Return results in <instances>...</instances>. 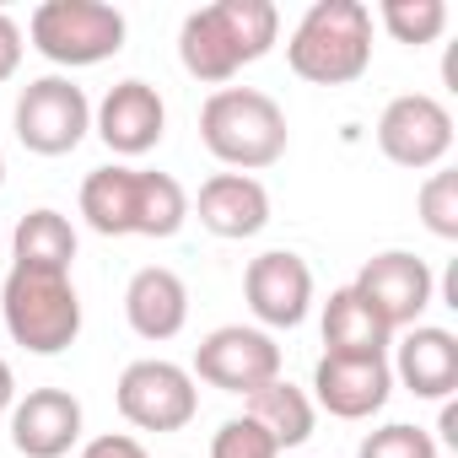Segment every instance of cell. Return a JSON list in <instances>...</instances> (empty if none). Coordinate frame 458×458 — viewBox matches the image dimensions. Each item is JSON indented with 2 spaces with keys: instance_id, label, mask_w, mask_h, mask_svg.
<instances>
[{
  "instance_id": "obj_14",
  "label": "cell",
  "mask_w": 458,
  "mask_h": 458,
  "mask_svg": "<svg viewBox=\"0 0 458 458\" xmlns=\"http://www.w3.org/2000/svg\"><path fill=\"white\" fill-rule=\"evenodd\" d=\"M81 442V399L65 388H33L12 404V447L22 458H65Z\"/></svg>"
},
{
  "instance_id": "obj_13",
  "label": "cell",
  "mask_w": 458,
  "mask_h": 458,
  "mask_svg": "<svg viewBox=\"0 0 458 458\" xmlns=\"http://www.w3.org/2000/svg\"><path fill=\"white\" fill-rule=\"evenodd\" d=\"M313 394L335 420H367L388 404L394 372L388 356H318L313 367Z\"/></svg>"
},
{
  "instance_id": "obj_8",
  "label": "cell",
  "mask_w": 458,
  "mask_h": 458,
  "mask_svg": "<svg viewBox=\"0 0 458 458\" xmlns=\"http://www.w3.org/2000/svg\"><path fill=\"white\" fill-rule=\"evenodd\" d=\"M189 377L221 388V394H254L265 383L281 377V345L265 335V329H249V324H221L210 329L199 345H194V367Z\"/></svg>"
},
{
  "instance_id": "obj_29",
  "label": "cell",
  "mask_w": 458,
  "mask_h": 458,
  "mask_svg": "<svg viewBox=\"0 0 458 458\" xmlns=\"http://www.w3.org/2000/svg\"><path fill=\"white\" fill-rule=\"evenodd\" d=\"M12 404H17V377H12V361L0 356V415H12Z\"/></svg>"
},
{
  "instance_id": "obj_24",
  "label": "cell",
  "mask_w": 458,
  "mask_h": 458,
  "mask_svg": "<svg viewBox=\"0 0 458 458\" xmlns=\"http://www.w3.org/2000/svg\"><path fill=\"white\" fill-rule=\"evenodd\" d=\"M415 205H420V221H426L431 238H442V243L458 238V173L453 167H431V178L420 183Z\"/></svg>"
},
{
  "instance_id": "obj_26",
  "label": "cell",
  "mask_w": 458,
  "mask_h": 458,
  "mask_svg": "<svg viewBox=\"0 0 458 458\" xmlns=\"http://www.w3.org/2000/svg\"><path fill=\"white\" fill-rule=\"evenodd\" d=\"M210 458H281L276 437L249 420V415H233V420H221V431L210 437Z\"/></svg>"
},
{
  "instance_id": "obj_27",
  "label": "cell",
  "mask_w": 458,
  "mask_h": 458,
  "mask_svg": "<svg viewBox=\"0 0 458 458\" xmlns=\"http://www.w3.org/2000/svg\"><path fill=\"white\" fill-rule=\"evenodd\" d=\"M81 458H151L135 437H124V431H108V437H92L87 447H81Z\"/></svg>"
},
{
  "instance_id": "obj_5",
  "label": "cell",
  "mask_w": 458,
  "mask_h": 458,
  "mask_svg": "<svg viewBox=\"0 0 458 458\" xmlns=\"http://www.w3.org/2000/svg\"><path fill=\"white\" fill-rule=\"evenodd\" d=\"M28 38L49 65L87 71L124 49V12L108 0H44L28 22Z\"/></svg>"
},
{
  "instance_id": "obj_6",
  "label": "cell",
  "mask_w": 458,
  "mask_h": 458,
  "mask_svg": "<svg viewBox=\"0 0 458 458\" xmlns=\"http://www.w3.org/2000/svg\"><path fill=\"white\" fill-rule=\"evenodd\" d=\"M114 404L135 431H183L199 415V388H194L189 367L146 356V361H130L119 372Z\"/></svg>"
},
{
  "instance_id": "obj_23",
  "label": "cell",
  "mask_w": 458,
  "mask_h": 458,
  "mask_svg": "<svg viewBox=\"0 0 458 458\" xmlns=\"http://www.w3.org/2000/svg\"><path fill=\"white\" fill-rule=\"evenodd\" d=\"M377 22L388 28L394 44L420 49V44H437V38H442L447 6H442V0H383V6H377Z\"/></svg>"
},
{
  "instance_id": "obj_10",
  "label": "cell",
  "mask_w": 458,
  "mask_h": 458,
  "mask_svg": "<svg viewBox=\"0 0 458 458\" xmlns=\"http://www.w3.org/2000/svg\"><path fill=\"white\" fill-rule=\"evenodd\" d=\"M351 292L388 324V329H415L420 313L431 308L437 297V276L426 259L404 254V249H388V254H372L361 265V276L351 281Z\"/></svg>"
},
{
  "instance_id": "obj_28",
  "label": "cell",
  "mask_w": 458,
  "mask_h": 458,
  "mask_svg": "<svg viewBox=\"0 0 458 458\" xmlns=\"http://www.w3.org/2000/svg\"><path fill=\"white\" fill-rule=\"evenodd\" d=\"M22 71V28L0 12V81H12Z\"/></svg>"
},
{
  "instance_id": "obj_3",
  "label": "cell",
  "mask_w": 458,
  "mask_h": 458,
  "mask_svg": "<svg viewBox=\"0 0 458 458\" xmlns=\"http://www.w3.org/2000/svg\"><path fill=\"white\" fill-rule=\"evenodd\" d=\"M292 76L313 87H351L372 65V12L361 0H313L286 38Z\"/></svg>"
},
{
  "instance_id": "obj_18",
  "label": "cell",
  "mask_w": 458,
  "mask_h": 458,
  "mask_svg": "<svg viewBox=\"0 0 458 458\" xmlns=\"http://www.w3.org/2000/svg\"><path fill=\"white\" fill-rule=\"evenodd\" d=\"M81 216L103 238H140V167H92L81 178Z\"/></svg>"
},
{
  "instance_id": "obj_17",
  "label": "cell",
  "mask_w": 458,
  "mask_h": 458,
  "mask_svg": "<svg viewBox=\"0 0 458 458\" xmlns=\"http://www.w3.org/2000/svg\"><path fill=\"white\" fill-rule=\"evenodd\" d=\"M124 318H130V329H135L140 340H151V345L173 340V335L189 324V286L178 281V270H167V265L135 270L130 286H124Z\"/></svg>"
},
{
  "instance_id": "obj_7",
  "label": "cell",
  "mask_w": 458,
  "mask_h": 458,
  "mask_svg": "<svg viewBox=\"0 0 458 458\" xmlns=\"http://www.w3.org/2000/svg\"><path fill=\"white\" fill-rule=\"evenodd\" d=\"M12 124L33 157H71L92 130V103L71 76H38L22 87Z\"/></svg>"
},
{
  "instance_id": "obj_1",
  "label": "cell",
  "mask_w": 458,
  "mask_h": 458,
  "mask_svg": "<svg viewBox=\"0 0 458 458\" xmlns=\"http://www.w3.org/2000/svg\"><path fill=\"white\" fill-rule=\"evenodd\" d=\"M281 38V12L270 0H216L183 17L178 28V60L194 81L226 87L243 65L265 60Z\"/></svg>"
},
{
  "instance_id": "obj_11",
  "label": "cell",
  "mask_w": 458,
  "mask_h": 458,
  "mask_svg": "<svg viewBox=\"0 0 458 458\" xmlns=\"http://www.w3.org/2000/svg\"><path fill=\"white\" fill-rule=\"evenodd\" d=\"M243 297H249V313L265 324V335L270 329H297L313 308V270H308L302 254L270 249L243 270Z\"/></svg>"
},
{
  "instance_id": "obj_31",
  "label": "cell",
  "mask_w": 458,
  "mask_h": 458,
  "mask_svg": "<svg viewBox=\"0 0 458 458\" xmlns=\"http://www.w3.org/2000/svg\"><path fill=\"white\" fill-rule=\"evenodd\" d=\"M0 183H6V157H0Z\"/></svg>"
},
{
  "instance_id": "obj_2",
  "label": "cell",
  "mask_w": 458,
  "mask_h": 458,
  "mask_svg": "<svg viewBox=\"0 0 458 458\" xmlns=\"http://www.w3.org/2000/svg\"><path fill=\"white\" fill-rule=\"evenodd\" d=\"M199 140L205 151L233 167V173H259V167H276L286 157V114L270 92L259 87H216L199 108Z\"/></svg>"
},
{
  "instance_id": "obj_30",
  "label": "cell",
  "mask_w": 458,
  "mask_h": 458,
  "mask_svg": "<svg viewBox=\"0 0 458 458\" xmlns=\"http://www.w3.org/2000/svg\"><path fill=\"white\" fill-rule=\"evenodd\" d=\"M437 431H442L447 447H458V404H453V399H442V426H437Z\"/></svg>"
},
{
  "instance_id": "obj_21",
  "label": "cell",
  "mask_w": 458,
  "mask_h": 458,
  "mask_svg": "<svg viewBox=\"0 0 458 458\" xmlns=\"http://www.w3.org/2000/svg\"><path fill=\"white\" fill-rule=\"evenodd\" d=\"M243 415H249V420H259V426L276 437V447H281V453H286V447H302V442L313 437V399H308L297 383H286V377H276V383L254 388Z\"/></svg>"
},
{
  "instance_id": "obj_25",
  "label": "cell",
  "mask_w": 458,
  "mask_h": 458,
  "mask_svg": "<svg viewBox=\"0 0 458 458\" xmlns=\"http://www.w3.org/2000/svg\"><path fill=\"white\" fill-rule=\"evenodd\" d=\"M356 458H437V437L410 426V420H394V426H377L361 437Z\"/></svg>"
},
{
  "instance_id": "obj_9",
  "label": "cell",
  "mask_w": 458,
  "mask_h": 458,
  "mask_svg": "<svg viewBox=\"0 0 458 458\" xmlns=\"http://www.w3.org/2000/svg\"><path fill=\"white\" fill-rule=\"evenodd\" d=\"M377 151L394 167H410V173L442 167V157L453 151V114H447V103H437L431 92L394 98L383 108V119H377Z\"/></svg>"
},
{
  "instance_id": "obj_12",
  "label": "cell",
  "mask_w": 458,
  "mask_h": 458,
  "mask_svg": "<svg viewBox=\"0 0 458 458\" xmlns=\"http://www.w3.org/2000/svg\"><path fill=\"white\" fill-rule=\"evenodd\" d=\"M92 130L114 157H146L162 135H167V103L151 81H119L108 87V98L92 108Z\"/></svg>"
},
{
  "instance_id": "obj_4",
  "label": "cell",
  "mask_w": 458,
  "mask_h": 458,
  "mask_svg": "<svg viewBox=\"0 0 458 458\" xmlns=\"http://www.w3.org/2000/svg\"><path fill=\"white\" fill-rule=\"evenodd\" d=\"M0 318H6V335L22 351L60 356L81 335V297H76L71 276H60V270L12 265L6 286H0Z\"/></svg>"
},
{
  "instance_id": "obj_20",
  "label": "cell",
  "mask_w": 458,
  "mask_h": 458,
  "mask_svg": "<svg viewBox=\"0 0 458 458\" xmlns=\"http://www.w3.org/2000/svg\"><path fill=\"white\" fill-rule=\"evenodd\" d=\"M12 254L28 270H60V276H71V265H76V226L60 210H49V205L28 210L17 221V233H12Z\"/></svg>"
},
{
  "instance_id": "obj_15",
  "label": "cell",
  "mask_w": 458,
  "mask_h": 458,
  "mask_svg": "<svg viewBox=\"0 0 458 458\" xmlns=\"http://www.w3.org/2000/svg\"><path fill=\"white\" fill-rule=\"evenodd\" d=\"M194 216H199L205 233H216V238H254V233L270 226V194L249 173H210L199 183Z\"/></svg>"
},
{
  "instance_id": "obj_19",
  "label": "cell",
  "mask_w": 458,
  "mask_h": 458,
  "mask_svg": "<svg viewBox=\"0 0 458 458\" xmlns=\"http://www.w3.org/2000/svg\"><path fill=\"white\" fill-rule=\"evenodd\" d=\"M394 345V329L351 292H329L324 302V356H388Z\"/></svg>"
},
{
  "instance_id": "obj_16",
  "label": "cell",
  "mask_w": 458,
  "mask_h": 458,
  "mask_svg": "<svg viewBox=\"0 0 458 458\" xmlns=\"http://www.w3.org/2000/svg\"><path fill=\"white\" fill-rule=\"evenodd\" d=\"M394 383H404L415 399H447L458 388V335L437 329V324H415L404 329L394 361H388Z\"/></svg>"
},
{
  "instance_id": "obj_22",
  "label": "cell",
  "mask_w": 458,
  "mask_h": 458,
  "mask_svg": "<svg viewBox=\"0 0 458 458\" xmlns=\"http://www.w3.org/2000/svg\"><path fill=\"white\" fill-rule=\"evenodd\" d=\"M189 221V194L173 173L140 167V238H173Z\"/></svg>"
}]
</instances>
